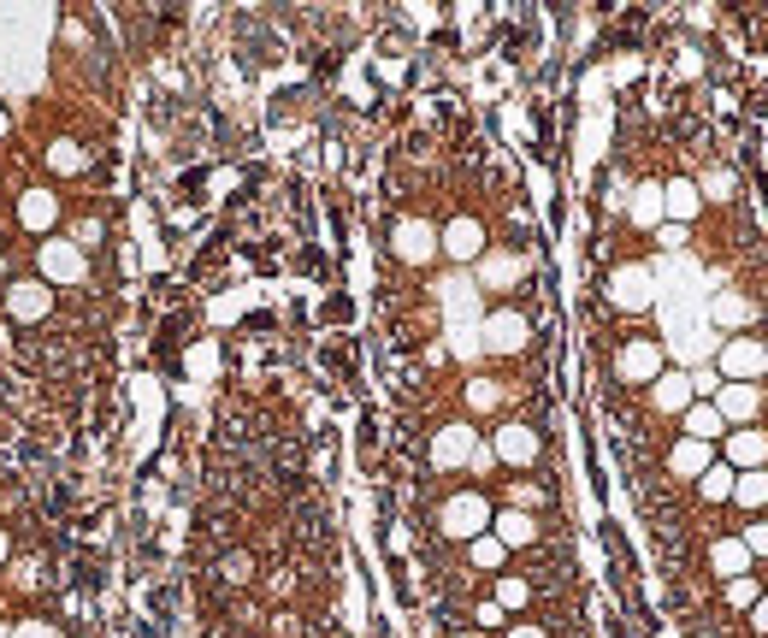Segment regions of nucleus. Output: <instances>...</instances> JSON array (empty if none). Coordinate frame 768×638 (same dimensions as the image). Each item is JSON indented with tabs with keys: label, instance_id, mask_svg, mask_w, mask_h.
Instances as JSON below:
<instances>
[{
	"label": "nucleus",
	"instance_id": "24",
	"mask_svg": "<svg viewBox=\"0 0 768 638\" xmlns=\"http://www.w3.org/2000/svg\"><path fill=\"white\" fill-rule=\"evenodd\" d=\"M633 219H639V225H656V219H662V190H656V184H644V190H639Z\"/></svg>",
	"mask_w": 768,
	"mask_h": 638
},
{
	"label": "nucleus",
	"instance_id": "36",
	"mask_svg": "<svg viewBox=\"0 0 768 638\" xmlns=\"http://www.w3.org/2000/svg\"><path fill=\"white\" fill-rule=\"evenodd\" d=\"M692 390H704L709 396V390H721V379H715V373H692Z\"/></svg>",
	"mask_w": 768,
	"mask_h": 638
},
{
	"label": "nucleus",
	"instance_id": "32",
	"mask_svg": "<svg viewBox=\"0 0 768 638\" xmlns=\"http://www.w3.org/2000/svg\"><path fill=\"white\" fill-rule=\"evenodd\" d=\"M491 461H497L491 444H473V455H467V467H473V473H491Z\"/></svg>",
	"mask_w": 768,
	"mask_h": 638
},
{
	"label": "nucleus",
	"instance_id": "27",
	"mask_svg": "<svg viewBox=\"0 0 768 638\" xmlns=\"http://www.w3.org/2000/svg\"><path fill=\"white\" fill-rule=\"evenodd\" d=\"M497 609H520L526 603V579H497V597H491Z\"/></svg>",
	"mask_w": 768,
	"mask_h": 638
},
{
	"label": "nucleus",
	"instance_id": "14",
	"mask_svg": "<svg viewBox=\"0 0 768 638\" xmlns=\"http://www.w3.org/2000/svg\"><path fill=\"white\" fill-rule=\"evenodd\" d=\"M709 562H715V574H727V579L751 574V550H745V538H721V544L709 550Z\"/></svg>",
	"mask_w": 768,
	"mask_h": 638
},
{
	"label": "nucleus",
	"instance_id": "21",
	"mask_svg": "<svg viewBox=\"0 0 768 638\" xmlns=\"http://www.w3.org/2000/svg\"><path fill=\"white\" fill-rule=\"evenodd\" d=\"M727 449H733V461H739V467H751V461H763V455H768V438H763V432H733V444H727Z\"/></svg>",
	"mask_w": 768,
	"mask_h": 638
},
{
	"label": "nucleus",
	"instance_id": "7",
	"mask_svg": "<svg viewBox=\"0 0 768 638\" xmlns=\"http://www.w3.org/2000/svg\"><path fill=\"white\" fill-rule=\"evenodd\" d=\"M438 249H449L455 260H479L485 255V225H479V219H449V231L438 237Z\"/></svg>",
	"mask_w": 768,
	"mask_h": 638
},
{
	"label": "nucleus",
	"instance_id": "40",
	"mask_svg": "<svg viewBox=\"0 0 768 638\" xmlns=\"http://www.w3.org/2000/svg\"><path fill=\"white\" fill-rule=\"evenodd\" d=\"M0 136H6V113H0Z\"/></svg>",
	"mask_w": 768,
	"mask_h": 638
},
{
	"label": "nucleus",
	"instance_id": "17",
	"mask_svg": "<svg viewBox=\"0 0 768 638\" xmlns=\"http://www.w3.org/2000/svg\"><path fill=\"white\" fill-rule=\"evenodd\" d=\"M721 414H715V402H698V408H686V438H698V444H709V438H721Z\"/></svg>",
	"mask_w": 768,
	"mask_h": 638
},
{
	"label": "nucleus",
	"instance_id": "28",
	"mask_svg": "<svg viewBox=\"0 0 768 638\" xmlns=\"http://www.w3.org/2000/svg\"><path fill=\"white\" fill-rule=\"evenodd\" d=\"M727 597H733V609H751V603H757V579H751V574L727 579Z\"/></svg>",
	"mask_w": 768,
	"mask_h": 638
},
{
	"label": "nucleus",
	"instance_id": "15",
	"mask_svg": "<svg viewBox=\"0 0 768 638\" xmlns=\"http://www.w3.org/2000/svg\"><path fill=\"white\" fill-rule=\"evenodd\" d=\"M656 367H662V349H656V343H627V349H621V373H627V379H656Z\"/></svg>",
	"mask_w": 768,
	"mask_h": 638
},
{
	"label": "nucleus",
	"instance_id": "6",
	"mask_svg": "<svg viewBox=\"0 0 768 638\" xmlns=\"http://www.w3.org/2000/svg\"><path fill=\"white\" fill-rule=\"evenodd\" d=\"M609 296H615V308H650V296H656V278H650L644 266H621V272L609 278Z\"/></svg>",
	"mask_w": 768,
	"mask_h": 638
},
{
	"label": "nucleus",
	"instance_id": "4",
	"mask_svg": "<svg viewBox=\"0 0 768 638\" xmlns=\"http://www.w3.org/2000/svg\"><path fill=\"white\" fill-rule=\"evenodd\" d=\"M763 367H768V349L757 337H733V343L721 349V373H727V379H757Z\"/></svg>",
	"mask_w": 768,
	"mask_h": 638
},
{
	"label": "nucleus",
	"instance_id": "34",
	"mask_svg": "<svg viewBox=\"0 0 768 638\" xmlns=\"http://www.w3.org/2000/svg\"><path fill=\"white\" fill-rule=\"evenodd\" d=\"M745 550H768V526H745Z\"/></svg>",
	"mask_w": 768,
	"mask_h": 638
},
{
	"label": "nucleus",
	"instance_id": "3",
	"mask_svg": "<svg viewBox=\"0 0 768 638\" xmlns=\"http://www.w3.org/2000/svg\"><path fill=\"white\" fill-rule=\"evenodd\" d=\"M48 308H54V290H48L42 278H24V284L6 290V314L24 319V325H30V319H48Z\"/></svg>",
	"mask_w": 768,
	"mask_h": 638
},
{
	"label": "nucleus",
	"instance_id": "18",
	"mask_svg": "<svg viewBox=\"0 0 768 638\" xmlns=\"http://www.w3.org/2000/svg\"><path fill=\"white\" fill-rule=\"evenodd\" d=\"M698 207H704L698 184H668V190H662V213H674V219H692Z\"/></svg>",
	"mask_w": 768,
	"mask_h": 638
},
{
	"label": "nucleus",
	"instance_id": "5",
	"mask_svg": "<svg viewBox=\"0 0 768 638\" xmlns=\"http://www.w3.org/2000/svg\"><path fill=\"white\" fill-rule=\"evenodd\" d=\"M396 255L408 260V266H426V260L438 255V231L426 219H402L396 225Z\"/></svg>",
	"mask_w": 768,
	"mask_h": 638
},
{
	"label": "nucleus",
	"instance_id": "9",
	"mask_svg": "<svg viewBox=\"0 0 768 638\" xmlns=\"http://www.w3.org/2000/svg\"><path fill=\"white\" fill-rule=\"evenodd\" d=\"M18 219H24V231H48V225L60 219L54 190H24V195H18Z\"/></svg>",
	"mask_w": 768,
	"mask_h": 638
},
{
	"label": "nucleus",
	"instance_id": "30",
	"mask_svg": "<svg viewBox=\"0 0 768 638\" xmlns=\"http://www.w3.org/2000/svg\"><path fill=\"white\" fill-rule=\"evenodd\" d=\"M745 296H715V319H745Z\"/></svg>",
	"mask_w": 768,
	"mask_h": 638
},
{
	"label": "nucleus",
	"instance_id": "35",
	"mask_svg": "<svg viewBox=\"0 0 768 638\" xmlns=\"http://www.w3.org/2000/svg\"><path fill=\"white\" fill-rule=\"evenodd\" d=\"M479 627H503V609L497 603H479Z\"/></svg>",
	"mask_w": 768,
	"mask_h": 638
},
{
	"label": "nucleus",
	"instance_id": "16",
	"mask_svg": "<svg viewBox=\"0 0 768 638\" xmlns=\"http://www.w3.org/2000/svg\"><path fill=\"white\" fill-rule=\"evenodd\" d=\"M715 414H721V420H751V414H757V390H751V384H721Z\"/></svg>",
	"mask_w": 768,
	"mask_h": 638
},
{
	"label": "nucleus",
	"instance_id": "1",
	"mask_svg": "<svg viewBox=\"0 0 768 638\" xmlns=\"http://www.w3.org/2000/svg\"><path fill=\"white\" fill-rule=\"evenodd\" d=\"M491 526V503L479 497V491H461V497H449L444 503V532L449 538H479Z\"/></svg>",
	"mask_w": 768,
	"mask_h": 638
},
{
	"label": "nucleus",
	"instance_id": "33",
	"mask_svg": "<svg viewBox=\"0 0 768 638\" xmlns=\"http://www.w3.org/2000/svg\"><path fill=\"white\" fill-rule=\"evenodd\" d=\"M225 579H237V585H243V579H249V556H231V562H225Z\"/></svg>",
	"mask_w": 768,
	"mask_h": 638
},
{
	"label": "nucleus",
	"instance_id": "26",
	"mask_svg": "<svg viewBox=\"0 0 768 638\" xmlns=\"http://www.w3.org/2000/svg\"><path fill=\"white\" fill-rule=\"evenodd\" d=\"M698 485H704V497L709 503H721V497H733V473H727V467H709L704 479H698Z\"/></svg>",
	"mask_w": 768,
	"mask_h": 638
},
{
	"label": "nucleus",
	"instance_id": "31",
	"mask_svg": "<svg viewBox=\"0 0 768 638\" xmlns=\"http://www.w3.org/2000/svg\"><path fill=\"white\" fill-rule=\"evenodd\" d=\"M12 638H60L54 621H24V627H12Z\"/></svg>",
	"mask_w": 768,
	"mask_h": 638
},
{
	"label": "nucleus",
	"instance_id": "25",
	"mask_svg": "<svg viewBox=\"0 0 768 638\" xmlns=\"http://www.w3.org/2000/svg\"><path fill=\"white\" fill-rule=\"evenodd\" d=\"M473 568H503V544H497L491 532L473 538Z\"/></svg>",
	"mask_w": 768,
	"mask_h": 638
},
{
	"label": "nucleus",
	"instance_id": "20",
	"mask_svg": "<svg viewBox=\"0 0 768 638\" xmlns=\"http://www.w3.org/2000/svg\"><path fill=\"white\" fill-rule=\"evenodd\" d=\"M686 402H692V379H680V373L656 379V408H686Z\"/></svg>",
	"mask_w": 768,
	"mask_h": 638
},
{
	"label": "nucleus",
	"instance_id": "2",
	"mask_svg": "<svg viewBox=\"0 0 768 638\" xmlns=\"http://www.w3.org/2000/svg\"><path fill=\"white\" fill-rule=\"evenodd\" d=\"M89 260L77 243H42V284H83Z\"/></svg>",
	"mask_w": 768,
	"mask_h": 638
},
{
	"label": "nucleus",
	"instance_id": "22",
	"mask_svg": "<svg viewBox=\"0 0 768 638\" xmlns=\"http://www.w3.org/2000/svg\"><path fill=\"white\" fill-rule=\"evenodd\" d=\"M48 166H54V172H83L89 154H83L77 142H54V148H48Z\"/></svg>",
	"mask_w": 768,
	"mask_h": 638
},
{
	"label": "nucleus",
	"instance_id": "19",
	"mask_svg": "<svg viewBox=\"0 0 768 638\" xmlns=\"http://www.w3.org/2000/svg\"><path fill=\"white\" fill-rule=\"evenodd\" d=\"M674 473H686V479H704V473H709V444L686 438V444L674 449Z\"/></svg>",
	"mask_w": 768,
	"mask_h": 638
},
{
	"label": "nucleus",
	"instance_id": "37",
	"mask_svg": "<svg viewBox=\"0 0 768 638\" xmlns=\"http://www.w3.org/2000/svg\"><path fill=\"white\" fill-rule=\"evenodd\" d=\"M509 638H544V627H526V621H514Z\"/></svg>",
	"mask_w": 768,
	"mask_h": 638
},
{
	"label": "nucleus",
	"instance_id": "8",
	"mask_svg": "<svg viewBox=\"0 0 768 638\" xmlns=\"http://www.w3.org/2000/svg\"><path fill=\"white\" fill-rule=\"evenodd\" d=\"M485 349H497V355H514V349H526V319L520 314H491L485 319Z\"/></svg>",
	"mask_w": 768,
	"mask_h": 638
},
{
	"label": "nucleus",
	"instance_id": "23",
	"mask_svg": "<svg viewBox=\"0 0 768 638\" xmlns=\"http://www.w3.org/2000/svg\"><path fill=\"white\" fill-rule=\"evenodd\" d=\"M733 497H739L745 509L768 503V473H745V479H733Z\"/></svg>",
	"mask_w": 768,
	"mask_h": 638
},
{
	"label": "nucleus",
	"instance_id": "13",
	"mask_svg": "<svg viewBox=\"0 0 768 638\" xmlns=\"http://www.w3.org/2000/svg\"><path fill=\"white\" fill-rule=\"evenodd\" d=\"M491 526H497L491 538H497L503 550H509V544H532V538H538V520H532V514H520V509H503Z\"/></svg>",
	"mask_w": 768,
	"mask_h": 638
},
{
	"label": "nucleus",
	"instance_id": "12",
	"mask_svg": "<svg viewBox=\"0 0 768 638\" xmlns=\"http://www.w3.org/2000/svg\"><path fill=\"white\" fill-rule=\"evenodd\" d=\"M526 272V260L509 255V249H491V255H479V284H491V290H503Z\"/></svg>",
	"mask_w": 768,
	"mask_h": 638
},
{
	"label": "nucleus",
	"instance_id": "41",
	"mask_svg": "<svg viewBox=\"0 0 768 638\" xmlns=\"http://www.w3.org/2000/svg\"><path fill=\"white\" fill-rule=\"evenodd\" d=\"M0 638H12V627H0Z\"/></svg>",
	"mask_w": 768,
	"mask_h": 638
},
{
	"label": "nucleus",
	"instance_id": "39",
	"mask_svg": "<svg viewBox=\"0 0 768 638\" xmlns=\"http://www.w3.org/2000/svg\"><path fill=\"white\" fill-rule=\"evenodd\" d=\"M0 562H6V532H0Z\"/></svg>",
	"mask_w": 768,
	"mask_h": 638
},
{
	"label": "nucleus",
	"instance_id": "11",
	"mask_svg": "<svg viewBox=\"0 0 768 638\" xmlns=\"http://www.w3.org/2000/svg\"><path fill=\"white\" fill-rule=\"evenodd\" d=\"M473 455V432L467 426H444L438 438H432V467H461Z\"/></svg>",
	"mask_w": 768,
	"mask_h": 638
},
{
	"label": "nucleus",
	"instance_id": "38",
	"mask_svg": "<svg viewBox=\"0 0 768 638\" xmlns=\"http://www.w3.org/2000/svg\"><path fill=\"white\" fill-rule=\"evenodd\" d=\"M757 633H768V603H757V621H751Z\"/></svg>",
	"mask_w": 768,
	"mask_h": 638
},
{
	"label": "nucleus",
	"instance_id": "29",
	"mask_svg": "<svg viewBox=\"0 0 768 638\" xmlns=\"http://www.w3.org/2000/svg\"><path fill=\"white\" fill-rule=\"evenodd\" d=\"M467 402H473V408H497V402H503V390H497V384H473V390H467Z\"/></svg>",
	"mask_w": 768,
	"mask_h": 638
},
{
	"label": "nucleus",
	"instance_id": "10",
	"mask_svg": "<svg viewBox=\"0 0 768 638\" xmlns=\"http://www.w3.org/2000/svg\"><path fill=\"white\" fill-rule=\"evenodd\" d=\"M491 455H503L514 467H526L532 455H538V438H532V426H503L497 438H491Z\"/></svg>",
	"mask_w": 768,
	"mask_h": 638
}]
</instances>
